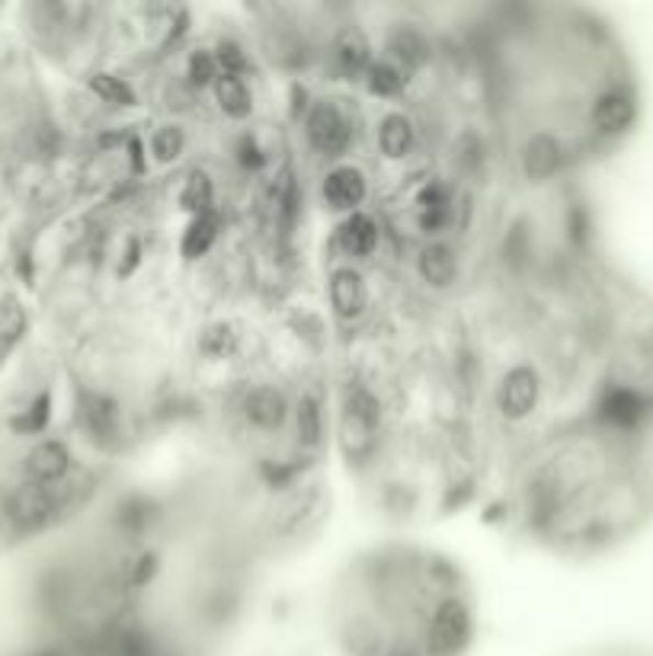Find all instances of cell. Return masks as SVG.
I'll return each instance as SVG.
<instances>
[{"mask_svg": "<svg viewBox=\"0 0 653 656\" xmlns=\"http://www.w3.org/2000/svg\"><path fill=\"white\" fill-rule=\"evenodd\" d=\"M55 493H52V487H42V483H33V480H26V483H20L13 493H10V500H7V519L13 522V529L16 532H36L42 529L52 515H55Z\"/></svg>", "mask_w": 653, "mask_h": 656, "instance_id": "2", "label": "cell"}, {"mask_svg": "<svg viewBox=\"0 0 653 656\" xmlns=\"http://www.w3.org/2000/svg\"><path fill=\"white\" fill-rule=\"evenodd\" d=\"M93 90L109 100V103H125V100H132V93H129V87L122 84V80H115V77H107V74H100L97 80H93Z\"/></svg>", "mask_w": 653, "mask_h": 656, "instance_id": "15", "label": "cell"}, {"mask_svg": "<svg viewBox=\"0 0 653 656\" xmlns=\"http://www.w3.org/2000/svg\"><path fill=\"white\" fill-rule=\"evenodd\" d=\"M648 304H651V301H648ZM648 304H644V308H648ZM641 314H644V311H641ZM641 314H638V318H641ZM634 324H638V321H634ZM634 324H631V327H634ZM628 333H631V330H628ZM628 333H624V336H628ZM621 343H624V340H621ZM621 343H618V349H621ZM612 359H616V356H612ZM612 359H609V365H612ZM609 365H606V368H609Z\"/></svg>", "mask_w": 653, "mask_h": 656, "instance_id": "16", "label": "cell"}, {"mask_svg": "<svg viewBox=\"0 0 653 656\" xmlns=\"http://www.w3.org/2000/svg\"><path fill=\"white\" fill-rule=\"evenodd\" d=\"M378 145L388 157H407L410 147H413V125L410 119H403L400 112H391L381 119L378 125Z\"/></svg>", "mask_w": 653, "mask_h": 656, "instance_id": "10", "label": "cell"}, {"mask_svg": "<svg viewBox=\"0 0 653 656\" xmlns=\"http://www.w3.org/2000/svg\"><path fill=\"white\" fill-rule=\"evenodd\" d=\"M455 269H458L455 254H452L449 247H442V244L427 247L423 256H420V273H423V279L433 282V286H449V282L455 279Z\"/></svg>", "mask_w": 653, "mask_h": 656, "instance_id": "12", "label": "cell"}, {"mask_svg": "<svg viewBox=\"0 0 653 656\" xmlns=\"http://www.w3.org/2000/svg\"><path fill=\"white\" fill-rule=\"evenodd\" d=\"M340 247L343 254L353 259L372 256V251L378 247V224L368 219L365 212H353L350 219L340 224Z\"/></svg>", "mask_w": 653, "mask_h": 656, "instance_id": "9", "label": "cell"}, {"mask_svg": "<svg viewBox=\"0 0 653 656\" xmlns=\"http://www.w3.org/2000/svg\"><path fill=\"white\" fill-rule=\"evenodd\" d=\"M298 438L305 445H318L321 438V407L314 398H305L298 403Z\"/></svg>", "mask_w": 653, "mask_h": 656, "instance_id": "14", "label": "cell"}, {"mask_svg": "<svg viewBox=\"0 0 653 656\" xmlns=\"http://www.w3.org/2000/svg\"><path fill=\"white\" fill-rule=\"evenodd\" d=\"M23 330H26V314H23L20 301L10 294L0 298V346L16 343L23 336Z\"/></svg>", "mask_w": 653, "mask_h": 656, "instance_id": "13", "label": "cell"}, {"mask_svg": "<svg viewBox=\"0 0 653 656\" xmlns=\"http://www.w3.org/2000/svg\"><path fill=\"white\" fill-rule=\"evenodd\" d=\"M68 471H71V452L58 438H42L23 458V475H26V480L42 483V487L58 483Z\"/></svg>", "mask_w": 653, "mask_h": 656, "instance_id": "3", "label": "cell"}, {"mask_svg": "<svg viewBox=\"0 0 653 656\" xmlns=\"http://www.w3.org/2000/svg\"><path fill=\"white\" fill-rule=\"evenodd\" d=\"M308 129V142L318 147L324 157H343L350 145H353V125L343 112L336 110L333 103L321 100L314 110L308 112L305 119Z\"/></svg>", "mask_w": 653, "mask_h": 656, "instance_id": "1", "label": "cell"}, {"mask_svg": "<svg viewBox=\"0 0 653 656\" xmlns=\"http://www.w3.org/2000/svg\"><path fill=\"white\" fill-rule=\"evenodd\" d=\"M330 304L346 321H353V318L363 314L365 304H368V289H365L363 276L356 269L333 273V279H330Z\"/></svg>", "mask_w": 653, "mask_h": 656, "instance_id": "6", "label": "cell"}, {"mask_svg": "<svg viewBox=\"0 0 653 656\" xmlns=\"http://www.w3.org/2000/svg\"><path fill=\"white\" fill-rule=\"evenodd\" d=\"M539 398V381L532 375V368L519 365L512 368L507 378H503V391H500V407L507 416H525Z\"/></svg>", "mask_w": 653, "mask_h": 656, "instance_id": "8", "label": "cell"}, {"mask_svg": "<svg viewBox=\"0 0 653 656\" xmlns=\"http://www.w3.org/2000/svg\"><path fill=\"white\" fill-rule=\"evenodd\" d=\"M365 192H368V186H365V177L356 170V167H333L330 174H326L324 180V202L330 209H336V212H359V205L365 202Z\"/></svg>", "mask_w": 653, "mask_h": 656, "instance_id": "5", "label": "cell"}, {"mask_svg": "<svg viewBox=\"0 0 653 656\" xmlns=\"http://www.w3.org/2000/svg\"><path fill=\"white\" fill-rule=\"evenodd\" d=\"M30 656H170L164 654L151 637L145 634H132V631H122L109 641H97L84 651H36Z\"/></svg>", "mask_w": 653, "mask_h": 656, "instance_id": "4", "label": "cell"}, {"mask_svg": "<svg viewBox=\"0 0 653 656\" xmlns=\"http://www.w3.org/2000/svg\"><path fill=\"white\" fill-rule=\"evenodd\" d=\"M244 413H247V420L254 423L256 430H279L286 423V416H289V403L276 388L259 385L247 394Z\"/></svg>", "mask_w": 653, "mask_h": 656, "instance_id": "7", "label": "cell"}, {"mask_svg": "<svg viewBox=\"0 0 653 656\" xmlns=\"http://www.w3.org/2000/svg\"><path fill=\"white\" fill-rule=\"evenodd\" d=\"M215 93H218L221 110L228 112V115L244 119V115L251 112V90H247V84H244L237 74H224V71L218 74Z\"/></svg>", "mask_w": 653, "mask_h": 656, "instance_id": "11", "label": "cell"}]
</instances>
